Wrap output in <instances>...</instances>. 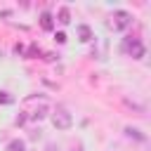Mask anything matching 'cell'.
I'll return each mask as SVG.
<instances>
[{"label": "cell", "instance_id": "1", "mask_svg": "<svg viewBox=\"0 0 151 151\" xmlns=\"http://www.w3.org/2000/svg\"><path fill=\"white\" fill-rule=\"evenodd\" d=\"M52 125H54L57 130H68V127L73 125V116H71L64 106H57L54 113H52Z\"/></svg>", "mask_w": 151, "mask_h": 151}, {"label": "cell", "instance_id": "2", "mask_svg": "<svg viewBox=\"0 0 151 151\" xmlns=\"http://www.w3.org/2000/svg\"><path fill=\"white\" fill-rule=\"evenodd\" d=\"M111 26H113V31H125V28H130V26H132V14L125 12V9H116L113 17H111Z\"/></svg>", "mask_w": 151, "mask_h": 151}, {"label": "cell", "instance_id": "3", "mask_svg": "<svg viewBox=\"0 0 151 151\" xmlns=\"http://www.w3.org/2000/svg\"><path fill=\"white\" fill-rule=\"evenodd\" d=\"M123 52H127L132 59H142V57L146 54V50H144L142 40H137V38H127V40L123 42Z\"/></svg>", "mask_w": 151, "mask_h": 151}, {"label": "cell", "instance_id": "4", "mask_svg": "<svg viewBox=\"0 0 151 151\" xmlns=\"http://www.w3.org/2000/svg\"><path fill=\"white\" fill-rule=\"evenodd\" d=\"M40 28H42V31H52V28H54V17H52L50 12H42V14H40Z\"/></svg>", "mask_w": 151, "mask_h": 151}, {"label": "cell", "instance_id": "5", "mask_svg": "<svg viewBox=\"0 0 151 151\" xmlns=\"http://www.w3.org/2000/svg\"><path fill=\"white\" fill-rule=\"evenodd\" d=\"M78 40H80V42H90V40H92V28H90L87 24H80V26H78Z\"/></svg>", "mask_w": 151, "mask_h": 151}, {"label": "cell", "instance_id": "6", "mask_svg": "<svg viewBox=\"0 0 151 151\" xmlns=\"http://www.w3.org/2000/svg\"><path fill=\"white\" fill-rule=\"evenodd\" d=\"M57 21L64 24V26L71 24V9H68V7H59V9H57Z\"/></svg>", "mask_w": 151, "mask_h": 151}, {"label": "cell", "instance_id": "7", "mask_svg": "<svg viewBox=\"0 0 151 151\" xmlns=\"http://www.w3.org/2000/svg\"><path fill=\"white\" fill-rule=\"evenodd\" d=\"M5 151H26V142H24V139H19V137H17V139H9Z\"/></svg>", "mask_w": 151, "mask_h": 151}, {"label": "cell", "instance_id": "8", "mask_svg": "<svg viewBox=\"0 0 151 151\" xmlns=\"http://www.w3.org/2000/svg\"><path fill=\"white\" fill-rule=\"evenodd\" d=\"M125 134L130 137V139H137V142H146V134H142V130H137V127H125Z\"/></svg>", "mask_w": 151, "mask_h": 151}, {"label": "cell", "instance_id": "9", "mask_svg": "<svg viewBox=\"0 0 151 151\" xmlns=\"http://www.w3.org/2000/svg\"><path fill=\"white\" fill-rule=\"evenodd\" d=\"M47 113H50V106H47V104H40V106H38V109L31 113V118H33V120H42Z\"/></svg>", "mask_w": 151, "mask_h": 151}, {"label": "cell", "instance_id": "10", "mask_svg": "<svg viewBox=\"0 0 151 151\" xmlns=\"http://www.w3.org/2000/svg\"><path fill=\"white\" fill-rule=\"evenodd\" d=\"M54 40H57L59 45H64V42H66V33H64V31H59V33H54Z\"/></svg>", "mask_w": 151, "mask_h": 151}, {"label": "cell", "instance_id": "11", "mask_svg": "<svg viewBox=\"0 0 151 151\" xmlns=\"http://www.w3.org/2000/svg\"><path fill=\"white\" fill-rule=\"evenodd\" d=\"M12 101H14V99H12L7 92H0V104H12Z\"/></svg>", "mask_w": 151, "mask_h": 151}, {"label": "cell", "instance_id": "12", "mask_svg": "<svg viewBox=\"0 0 151 151\" xmlns=\"http://www.w3.org/2000/svg\"><path fill=\"white\" fill-rule=\"evenodd\" d=\"M26 118H28V116H17V120H14V123H17V125H24V123H26Z\"/></svg>", "mask_w": 151, "mask_h": 151}, {"label": "cell", "instance_id": "13", "mask_svg": "<svg viewBox=\"0 0 151 151\" xmlns=\"http://www.w3.org/2000/svg\"><path fill=\"white\" fill-rule=\"evenodd\" d=\"M45 151H59V146H57V144H47V149H45Z\"/></svg>", "mask_w": 151, "mask_h": 151}]
</instances>
